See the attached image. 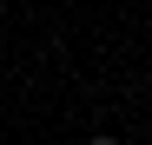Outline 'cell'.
<instances>
[]
</instances>
